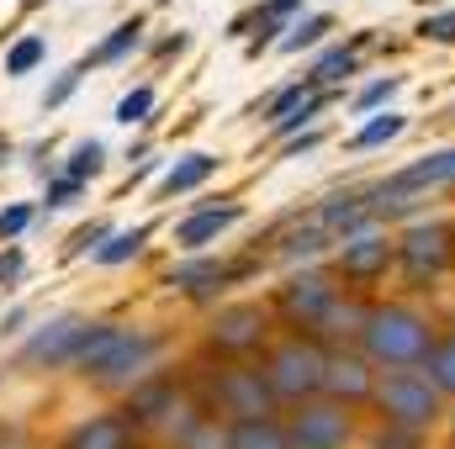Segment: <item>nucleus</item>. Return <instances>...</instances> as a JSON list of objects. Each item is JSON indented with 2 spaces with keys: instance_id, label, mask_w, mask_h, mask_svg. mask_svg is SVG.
I'll use <instances>...</instances> for the list:
<instances>
[{
  "instance_id": "9d476101",
  "label": "nucleus",
  "mask_w": 455,
  "mask_h": 449,
  "mask_svg": "<svg viewBox=\"0 0 455 449\" xmlns=\"http://www.w3.org/2000/svg\"><path fill=\"white\" fill-rule=\"evenodd\" d=\"M159 354V338L154 334H122V343L112 349V359L101 365V375L96 381H107V386H116V381H127V375H138L148 359Z\"/></svg>"
},
{
  "instance_id": "f257e3e1",
  "label": "nucleus",
  "mask_w": 455,
  "mask_h": 449,
  "mask_svg": "<svg viewBox=\"0 0 455 449\" xmlns=\"http://www.w3.org/2000/svg\"><path fill=\"white\" fill-rule=\"evenodd\" d=\"M365 354L381 359V365H413V359H429V328L419 312L408 307H381L365 318Z\"/></svg>"
},
{
  "instance_id": "393cba45",
  "label": "nucleus",
  "mask_w": 455,
  "mask_h": 449,
  "mask_svg": "<svg viewBox=\"0 0 455 449\" xmlns=\"http://www.w3.org/2000/svg\"><path fill=\"white\" fill-rule=\"evenodd\" d=\"M365 318H371V312H360V307H334V302H329L318 323H323V334H365Z\"/></svg>"
},
{
  "instance_id": "a19ab883",
  "label": "nucleus",
  "mask_w": 455,
  "mask_h": 449,
  "mask_svg": "<svg viewBox=\"0 0 455 449\" xmlns=\"http://www.w3.org/2000/svg\"><path fill=\"white\" fill-rule=\"evenodd\" d=\"M392 91H397V80H392V75H387V80H376V85H365V91H360V112H371V106H381V101H387Z\"/></svg>"
},
{
  "instance_id": "79ce46f5",
  "label": "nucleus",
  "mask_w": 455,
  "mask_h": 449,
  "mask_svg": "<svg viewBox=\"0 0 455 449\" xmlns=\"http://www.w3.org/2000/svg\"><path fill=\"white\" fill-rule=\"evenodd\" d=\"M21 264H27V254L11 243V248H0V286H11L16 275H21Z\"/></svg>"
},
{
  "instance_id": "1a4fd4ad",
  "label": "nucleus",
  "mask_w": 455,
  "mask_h": 449,
  "mask_svg": "<svg viewBox=\"0 0 455 449\" xmlns=\"http://www.w3.org/2000/svg\"><path fill=\"white\" fill-rule=\"evenodd\" d=\"M329 302H334V286H329L323 275H291L286 291H281V307H286L291 318H307V323H318Z\"/></svg>"
},
{
  "instance_id": "6e6552de",
  "label": "nucleus",
  "mask_w": 455,
  "mask_h": 449,
  "mask_svg": "<svg viewBox=\"0 0 455 449\" xmlns=\"http://www.w3.org/2000/svg\"><path fill=\"white\" fill-rule=\"evenodd\" d=\"M64 449H132V418H122V413H101V418H91V423H80Z\"/></svg>"
},
{
  "instance_id": "7ed1b4c3",
  "label": "nucleus",
  "mask_w": 455,
  "mask_h": 449,
  "mask_svg": "<svg viewBox=\"0 0 455 449\" xmlns=\"http://www.w3.org/2000/svg\"><path fill=\"white\" fill-rule=\"evenodd\" d=\"M323 370H329V359L313 349V343H302V338H291V343H281L275 354H270V386H275V397H307V391H318L323 386Z\"/></svg>"
},
{
  "instance_id": "72a5a7b5",
  "label": "nucleus",
  "mask_w": 455,
  "mask_h": 449,
  "mask_svg": "<svg viewBox=\"0 0 455 449\" xmlns=\"http://www.w3.org/2000/svg\"><path fill=\"white\" fill-rule=\"evenodd\" d=\"M32 227V207L27 201H11V207H0V238L11 243V238H21Z\"/></svg>"
},
{
  "instance_id": "a211bd4d",
  "label": "nucleus",
  "mask_w": 455,
  "mask_h": 449,
  "mask_svg": "<svg viewBox=\"0 0 455 449\" xmlns=\"http://www.w3.org/2000/svg\"><path fill=\"white\" fill-rule=\"evenodd\" d=\"M228 270L218 259H191V264H180V270H170V286H180V291H191V296H207L212 286H223Z\"/></svg>"
},
{
  "instance_id": "0eeeda50",
  "label": "nucleus",
  "mask_w": 455,
  "mask_h": 449,
  "mask_svg": "<svg viewBox=\"0 0 455 449\" xmlns=\"http://www.w3.org/2000/svg\"><path fill=\"white\" fill-rule=\"evenodd\" d=\"M403 259H408V270L413 275H435V270H445V259H451V227L445 223H424L413 227L408 238H403Z\"/></svg>"
},
{
  "instance_id": "2f4dec72",
  "label": "nucleus",
  "mask_w": 455,
  "mask_h": 449,
  "mask_svg": "<svg viewBox=\"0 0 455 449\" xmlns=\"http://www.w3.org/2000/svg\"><path fill=\"white\" fill-rule=\"evenodd\" d=\"M329 27H334V16H307L302 27H291V37H286L281 48H286V53H302V48H313V43H318Z\"/></svg>"
},
{
  "instance_id": "b1692460",
  "label": "nucleus",
  "mask_w": 455,
  "mask_h": 449,
  "mask_svg": "<svg viewBox=\"0 0 455 449\" xmlns=\"http://www.w3.org/2000/svg\"><path fill=\"white\" fill-rule=\"evenodd\" d=\"M43 59H48V43H43L37 32H27L21 43H11V53H5V75H11V80H21V75H32Z\"/></svg>"
},
{
  "instance_id": "ddd939ff",
  "label": "nucleus",
  "mask_w": 455,
  "mask_h": 449,
  "mask_svg": "<svg viewBox=\"0 0 455 449\" xmlns=\"http://www.w3.org/2000/svg\"><path fill=\"white\" fill-rule=\"evenodd\" d=\"M243 217V207L238 201H228V207H202L196 217H186V223L175 227V243H186V248H202V243H212L223 227H233Z\"/></svg>"
},
{
  "instance_id": "5701e85b",
  "label": "nucleus",
  "mask_w": 455,
  "mask_h": 449,
  "mask_svg": "<svg viewBox=\"0 0 455 449\" xmlns=\"http://www.w3.org/2000/svg\"><path fill=\"white\" fill-rule=\"evenodd\" d=\"M148 232H154L148 223H143V227H122V232H112V238H107V243L96 248V264H122V259H132V254H138V248L148 243Z\"/></svg>"
},
{
  "instance_id": "39448f33",
  "label": "nucleus",
  "mask_w": 455,
  "mask_h": 449,
  "mask_svg": "<svg viewBox=\"0 0 455 449\" xmlns=\"http://www.w3.org/2000/svg\"><path fill=\"white\" fill-rule=\"evenodd\" d=\"M218 402H223L228 413H238V418H270L275 386H270L265 370H228L223 381H218Z\"/></svg>"
},
{
  "instance_id": "de8ad7c7",
  "label": "nucleus",
  "mask_w": 455,
  "mask_h": 449,
  "mask_svg": "<svg viewBox=\"0 0 455 449\" xmlns=\"http://www.w3.org/2000/svg\"><path fill=\"white\" fill-rule=\"evenodd\" d=\"M5 159H11V143H5V138H0V164H5Z\"/></svg>"
},
{
  "instance_id": "58836bf2",
  "label": "nucleus",
  "mask_w": 455,
  "mask_h": 449,
  "mask_svg": "<svg viewBox=\"0 0 455 449\" xmlns=\"http://www.w3.org/2000/svg\"><path fill=\"white\" fill-rule=\"evenodd\" d=\"M419 32H424V37H435V43H455V11H445V16H429Z\"/></svg>"
},
{
  "instance_id": "4468645a",
  "label": "nucleus",
  "mask_w": 455,
  "mask_h": 449,
  "mask_svg": "<svg viewBox=\"0 0 455 449\" xmlns=\"http://www.w3.org/2000/svg\"><path fill=\"white\" fill-rule=\"evenodd\" d=\"M218 169V154H186V159H175L164 175H159V196H180V191H196L207 175Z\"/></svg>"
},
{
  "instance_id": "c03bdc74",
  "label": "nucleus",
  "mask_w": 455,
  "mask_h": 449,
  "mask_svg": "<svg viewBox=\"0 0 455 449\" xmlns=\"http://www.w3.org/2000/svg\"><path fill=\"white\" fill-rule=\"evenodd\" d=\"M21 323H27V307H11V312H0V338H5V334H16Z\"/></svg>"
},
{
  "instance_id": "4be33fe9",
  "label": "nucleus",
  "mask_w": 455,
  "mask_h": 449,
  "mask_svg": "<svg viewBox=\"0 0 455 449\" xmlns=\"http://www.w3.org/2000/svg\"><path fill=\"white\" fill-rule=\"evenodd\" d=\"M138 37H143V21H138V16H132V21H116L112 37H107V43H101L85 64H116V59H127V53L138 48Z\"/></svg>"
},
{
  "instance_id": "20e7f679",
  "label": "nucleus",
  "mask_w": 455,
  "mask_h": 449,
  "mask_svg": "<svg viewBox=\"0 0 455 449\" xmlns=\"http://www.w3.org/2000/svg\"><path fill=\"white\" fill-rule=\"evenodd\" d=\"M85 334H91V323L80 312H59L21 343V365H75V349Z\"/></svg>"
},
{
  "instance_id": "c85d7f7f",
  "label": "nucleus",
  "mask_w": 455,
  "mask_h": 449,
  "mask_svg": "<svg viewBox=\"0 0 455 449\" xmlns=\"http://www.w3.org/2000/svg\"><path fill=\"white\" fill-rule=\"evenodd\" d=\"M429 375H435L440 391H455V338H445V343L429 349Z\"/></svg>"
},
{
  "instance_id": "7c9ffc66",
  "label": "nucleus",
  "mask_w": 455,
  "mask_h": 449,
  "mask_svg": "<svg viewBox=\"0 0 455 449\" xmlns=\"http://www.w3.org/2000/svg\"><path fill=\"white\" fill-rule=\"evenodd\" d=\"M148 112H154V91H148V85H138V91H127V96L116 101V122H122V127L148 122Z\"/></svg>"
},
{
  "instance_id": "ea45409f",
  "label": "nucleus",
  "mask_w": 455,
  "mask_h": 449,
  "mask_svg": "<svg viewBox=\"0 0 455 449\" xmlns=\"http://www.w3.org/2000/svg\"><path fill=\"white\" fill-rule=\"evenodd\" d=\"M318 106H323V101H302V106L286 116V122H275V138H286V132H297L302 122H313V116H318Z\"/></svg>"
},
{
  "instance_id": "f8f14e48",
  "label": "nucleus",
  "mask_w": 455,
  "mask_h": 449,
  "mask_svg": "<svg viewBox=\"0 0 455 449\" xmlns=\"http://www.w3.org/2000/svg\"><path fill=\"white\" fill-rule=\"evenodd\" d=\"M387 259H392V243L376 238V232H365V238H349V243H344L339 270L349 275V280H371V275L387 270Z\"/></svg>"
},
{
  "instance_id": "bb28decb",
  "label": "nucleus",
  "mask_w": 455,
  "mask_h": 449,
  "mask_svg": "<svg viewBox=\"0 0 455 449\" xmlns=\"http://www.w3.org/2000/svg\"><path fill=\"white\" fill-rule=\"evenodd\" d=\"M107 164V143H96V138H85V143H75V154H69V175L75 180H85V175H96Z\"/></svg>"
},
{
  "instance_id": "a18cd8bd",
  "label": "nucleus",
  "mask_w": 455,
  "mask_h": 449,
  "mask_svg": "<svg viewBox=\"0 0 455 449\" xmlns=\"http://www.w3.org/2000/svg\"><path fill=\"white\" fill-rule=\"evenodd\" d=\"M291 11H302V0H270V5H265L270 21H281V16H291Z\"/></svg>"
},
{
  "instance_id": "c756f323",
  "label": "nucleus",
  "mask_w": 455,
  "mask_h": 449,
  "mask_svg": "<svg viewBox=\"0 0 455 449\" xmlns=\"http://www.w3.org/2000/svg\"><path fill=\"white\" fill-rule=\"evenodd\" d=\"M180 449H228V434H218V423L196 418V423L180 429Z\"/></svg>"
},
{
  "instance_id": "2eb2a0df",
  "label": "nucleus",
  "mask_w": 455,
  "mask_h": 449,
  "mask_svg": "<svg viewBox=\"0 0 455 449\" xmlns=\"http://www.w3.org/2000/svg\"><path fill=\"white\" fill-rule=\"evenodd\" d=\"M122 334H127V328H112V323H96L91 334L80 338V349H75V365H80L85 375H101V365L112 359V349L122 343Z\"/></svg>"
},
{
  "instance_id": "6ab92c4d",
  "label": "nucleus",
  "mask_w": 455,
  "mask_h": 449,
  "mask_svg": "<svg viewBox=\"0 0 455 449\" xmlns=\"http://www.w3.org/2000/svg\"><path fill=\"white\" fill-rule=\"evenodd\" d=\"M445 180H455V148L435 154V159H424V164H413V169L397 175L392 185H397V191H413V185H445Z\"/></svg>"
},
{
  "instance_id": "412c9836",
  "label": "nucleus",
  "mask_w": 455,
  "mask_h": 449,
  "mask_svg": "<svg viewBox=\"0 0 455 449\" xmlns=\"http://www.w3.org/2000/svg\"><path fill=\"white\" fill-rule=\"evenodd\" d=\"M376 217L371 212V201H360V196H334L329 207H323V227H334V232H355V227H365Z\"/></svg>"
},
{
  "instance_id": "f704fd0d",
  "label": "nucleus",
  "mask_w": 455,
  "mask_h": 449,
  "mask_svg": "<svg viewBox=\"0 0 455 449\" xmlns=\"http://www.w3.org/2000/svg\"><path fill=\"white\" fill-rule=\"evenodd\" d=\"M302 101H313V80H307V85H291V91H281V96L270 101V122H286V116L297 112Z\"/></svg>"
},
{
  "instance_id": "49530a36",
  "label": "nucleus",
  "mask_w": 455,
  "mask_h": 449,
  "mask_svg": "<svg viewBox=\"0 0 455 449\" xmlns=\"http://www.w3.org/2000/svg\"><path fill=\"white\" fill-rule=\"evenodd\" d=\"M0 449H27V439H21V429H5V434H0Z\"/></svg>"
},
{
  "instance_id": "e433bc0d",
  "label": "nucleus",
  "mask_w": 455,
  "mask_h": 449,
  "mask_svg": "<svg viewBox=\"0 0 455 449\" xmlns=\"http://www.w3.org/2000/svg\"><path fill=\"white\" fill-rule=\"evenodd\" d=\"M80 185L85 180H75V175H59V180H48V196H43V207L53 212V207H69L75 196H80Z\"/></svg>"
},
{
  "instance_id": "cd10ccee",
  "label": "nucleus",
  "mask_w": 455,
  "mask_h": 449,
  "mask_svg": "<svg viewBox=\"0 0 455 449\" xmlns=\"http://www.w3.org/2000/svg\"><path fill=\"white\" fill-rule=\"evenodd\" d=\"M397 132H403V116L387 112V116H376V122H365L349 143H355V148H376V143H387V138H397Z\"/></svg>"
},
{
  "instance_id": "c9c22d12",
  "label": "nucleus",
  "mask_w": 455,
  "mask_h": 449,
  "mask_svg": "<svg viewBox=\"0 0 455 449\" xmlns=\"http://www.w3.org/2000/svg\"><path fill=\"white\" fill-rule=\"evenodd\" d=\"M355 69V53H344V48H334L318 69H313V85H329V80H339V75H349Z\"/></svg>"
},
{
  "instance_id": "473e14b6",
  "label": "nucleus",
  "mask_w": 455,
  "mask_h": 449,
  "mask_svg": "<svg viewBox=\"0 0 455 449\" xmlns=\"http://www.w3.org/2000/svg\"><path fill=\"white\" fill-rule=\"evenodd\" d=\"M107 238H112V227H107V223H85V227H75V238H69V248H64V254H69V259H80V254H96Z\"/></svg>"
},
{
  "instance_id": "9b49d317",
  "label": "nucleus",
  "mask_w": 455,
  "mask_h": 449,
  "mask_svg": "<svg viewBox=\"0 0 455 449\" xmlns=\"http://www.w3.org/2000/svg\"><path fill=\"white\" fill-rule=\"evenodd\" d=\"M265 334V318H259V307H228L212 318V343L218 349H254Z\"/></svg>"
},
{
  "instance_id": "f03ea898",
  "label": "nucleus",
  "mask_w": 455,
  "mask_h": 449,
  "mask_svg": "<svg viewBox=\"0 0 455 449\" xmlns=\"http://www.w3.org/2000/svg\"><path fill=\"white\" fill-rule=\"evenodd\" d=\"M376 402L397 429H424L440 413V386L424 381L419 370H387L381 386H376Z\"/></svg>"
},
{
  "instance_id": "aec40b11",
  "label": "nucleus",
  "mask_w": 455,
  "mask_h": 449,
  "mask_svg": "<svg viewBox=\"0 0 455 449\" xmlns=\"http://www.w3.org/2000/svg\"><path fill=\"white\" fill-rule=\"evenodd\" d=\"M127 413H132V418H164V413H175V386H170V381L138 386L132 402H127Z\"/></svg>"
},
{
  "instance_id": "423d86ee",
  "label": "nucleus",
  "mask_w": 455,
  "mask_h": 449,
  "mask_svg": "<svg viewBox=\"0 0 455 449\" xmlns=\"http://www.w3.org/2000/svg\"><path fill=\"white\" fill-rule=\"evenodd\" d=\"M349 439V418L339 407H302L291 423V445L297 449H339Z\"/></svg>"
},
{
  "instance_id": "f3484780",
  "label": "nucleus",
  "mask_w": 455,
  "mask_h": 449,
  "mask_svg": "<svg viewBox=\"0 0 455 449\" xmlns=\"http://www.w3.org/2000/svg\"><path fill=\"white\" fill-rule=\"evenodd\" d=\"M323 386H329L334 397H349V402H355V397H365V391H371V370H365L360 359H349V354H344V359H329Z\"/></svg>"
},
{
  "instance_id": "a878e982",
  "label": "nucleus",
  "mask_w": 455,
  "mask_h": 449,
  "mask_svg": "<svg viewBox=\"0 0 455 449\" xmlns=\"http://www.w3.org/2000/svg\"><path fill=\"white\" fill-rule=\"evenodd\" d=\"M85 69H91L85 59H80V64H69V69H64V75H59V80H53V85L43 91V112H53V106H64V101L75 96V85L85 80Z\"/></svg>"
},
{
  "instance_id": "4c0bfd02",
  "label": "nucleus",
  "mask_w": 455,
  "mask_h": 449,
  "mask_svg": "<svg viewBox=\"0 0 455 449\" xmlns=\"http://www.w3.org/2000/svg\"><path fill=\"white\" fill-rule=\"evenodd\" d=\"M318 248H323V232L313 227V232H297V238H291L281 254H286V259H302V254H318Z\"/></svg>"
},
{
  "instance_id": "37998d69",
  "label": "nucleus",
  "mask_w": 455,
  "mask_h": 449,
  "mask_svg": "<svg viewBox=\"0 0 455 449\" xmlns=\"http://www.w3.org/2000/svg\"><path fill=\"white\" fill-rule=\"evenodd\" d=\"M376 449H419V429H392L376 439Z\"/></svg>"
},
{
  "instance_id": "dca6fc26",
  "label": "nucleus",
  "mask_w": 455,
  "mask_h": 449,
  "mask_svg": "<svg viewBox=\"0 0 455 449\" xmlns=\"http://www.w3.org/2000/svg\"><path fill=\"white\" fill-rule=\"evenodd\" d=\"M228 449H286V434L275 418H238L228 434Z\"/></svg>"
}]
</instances>
